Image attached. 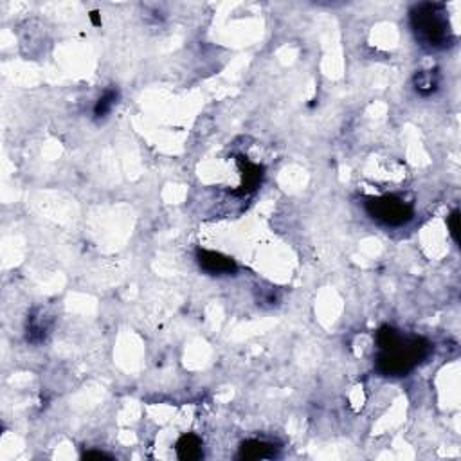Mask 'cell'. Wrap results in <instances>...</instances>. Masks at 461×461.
I'll list each match as a JSON object with an SVG mask.
<instances>
[{
	"label": "cell",
	"instance_id": "obj_1",
	"mask_svg": "<svg viewBox=\"0 0 461 461\" xmlns=\"http://www.w3.org/2000/svg\"><path fill=\"white\" fill-rule=\"evenodd\" d=\"M429 352L431 344L424 337L402 334L393 326L377 332V370L386 377H406Z\"/></svg>",
	"mask_w": 461,
	"mask_h": 461
},
{
	"label": "cell",
	"instance_id": "obj_2",
	"mask_svg": "<svg viewBox=\"0 0 461 461\" xmlns=\"http://www.w3.org/2000/svg\"><path fill=\"white\" fill-rule=\"evenodd\" d=\"M447 8L438 2H422L409 11V22L416 40L427 49H445L452 46L454 32L447 17Z\"/></svg>",
	"mask_w": 461,
	"mask_h": 461
},
{
	"label": "cell",
	"instance_id": "obj_3",
	"mask_svg": "<svg viewBox=\"0 0 461 461\" xmlns=\"http://www.w3.org/2000/svg\"><path fill=\"white\" fill-rule=\"evenodd\" d=\"M366 213L386 227H402L415 216L411 202H406L398 195L368 196L364 198Z\"/></svg>",
	"mask_w": 461,
	"mask_h": 461
},
{
	"label": "cell",
	"instance_id": "obj_4",
	"mask_svg": "<svg viewBox=\"0 0 461 461\" xmlns=\"http://www.w3.org/2000/svg\"><path fill=\"white\" fill-rule=\"evenodd\" d=\"M196 261H198L200 269L209 276H233L238 270L236 261L231 256L216 251H207V249L196 251Z\"/></svg>",
	"mask_w": 461,
	"mask_h": 461
},
{
	"label": "cell",
	"instance_id": "obj_5",
	"mask_svg": "<svg viewBox=\"0 0 461 461\" xmlns=\"http://www.w3.org/2000/svg\"><path fill=\"white\" fill-rule=\"evenodd\" d=\"M279 447L265 440H247L240 445L238 458L240 460H272L278 456Z\"/></svg>",
	"mask_w": 461,
	"mask_h": 461
},
{
	"label": "cell",
	"instance_id": "obj_6",
	"mask_svg": "<svg viewBox=\"0 0 461 461\" xmlns=\"http://www.w3.org/2000/svg\"><path fill=\"white\" fill-rule=\"evenodd\" d=\"M238 164H240V171H242V186L238 191H234L236 195H247V193L254 191L256 187L261 184V178H263V168L251 160L243 159L240 157L238 159Z\"/></svg>",
	"mask_w": 461,
	"mask_h": 461
},
{
	"label": "cell",
	"instance_id": "obj_7",
	"mask_svg": "<svg viewBox=\"0 0 461 461\" xmlns=\"http://www.w3.org/2000/svg\"><path fill=\"white\" fill-rule=\"evenodd\" d=\"M177 456L180 460L195 461L204 456V449H202V440L195 434H184L182 438L177 442Z\"/></svg>",
	"mask_w": 461,
	"mask_h": 461
},
{
	"label": "cell",
	"instance_id": "obj_8",
	"mask_svg": "<svg viewBox=\"0 0 461 461\" xmlns=\"http://www.w3.org/2000/svg\"><path fill=\"white\" fill-rule=\"evenodd\" d=\"M440 87V76L436 70H422L415 76V91L420 96L427 97L438 91Z\"/></svg>",
	"mask_w": 461,
	"mask_h": 461
},
{
	"label": "cell",
	"instance_id": "obj_9",
	"mask_svg": "<svg viewBox=\"0 0 461 461\" xmlns=\"http://www.w3.org/2000/svg\"><path fill=\"white\" fill-rule=\"evenodd\" d=\"M119 100V91L117 88H106L103 94H101L100 100L96 101V106H94V115L96 119H103L112 112V109L115 106Z\"/></svg>",
	"mask_w": 461,
	"mask_h": 461
},
{
	"label": "cell",
	"instance_id": "obj_10",
	"mask_svg": "<svg viewBox=\"0 0 461 461\" xmlns=\"http://www.w3.org/2000/svg\"><path fill=\"white\" fill-rule=\"evenodd\" d=\"M47 330H49V326H47L46 323V317H44V319H41V317H31V321H29L28 324V341H31V343L35 344L46 341Z\"/></svg>",
	"mask_w": 461,
	"mask_h": 461
},
{
	"label": "cell",
	"instance_id": "obj_11",
	"mask_svg": "<svg viewBox=\"0 0 461 461\" xmlns=\"http://www.w3.org/2000/svg\"><path fill=\"white\" fill-rule=\"evenodd\" d=\"M449 233H451L452 240L456 245H460V209H454L451 215L447 216Z\"/></svg>",
	"mask_w": 461,
	"mask_h": 461
},
{
	"label": "cell",
	"instance_id": "obj_12",
	"mask_svg": "<svg viewBox=\"0 0 461 461\" xmlns=\"http://www.w3.org/2000/svg\"><path fill=\"white\" fill-rule=\"evenodd\" d=\"M88 19H91V22L96 26V28H100L101 26V19H100V11H91V15H88Z\"/></svg>",
	"mask_w": 461,
	"mask_h": 461
},
{
	"label": "cell",
	"instance_id": "obj_13",
	"mask_svg": "<svg viewBox=\"0 0 461 461\" xmlns=\"http://www.w3.org/2000/svg\"><path fill=\"white\" fill-rule=\"evenodd\" d=\"M83 458H88V460H91V458H110L109 454H105V452H85V454H83Z\"/></svg>",
	"mask_w": 461,
	"mask_h": 461
}]
</instances>
